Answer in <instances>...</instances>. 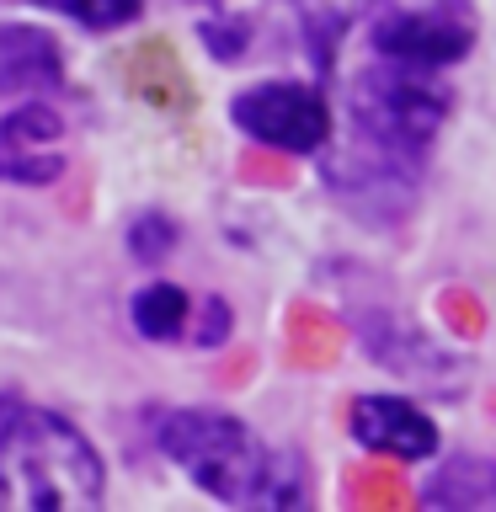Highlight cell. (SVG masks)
Returning a JSON list of instances; mask_svg holds the SVG:
<instances>
[{"instance_id":"obj_5","label":"cell","mask_w":496,"mask_h":512,"mask_svg":"<svg viewBox=\"0 0 496 512\" xmlns=\"http://www.w3.org/2000/svg\"><path fill=\"white\" fill-rule=\"evenodd\" d=\"M475 11L470 0H427V6H395L374 22V54L411 64V70H443L470 54Z\"/></svg>"},{"instance_id":"obj_10","label":"cell","mask_w":496,"mask_h":512,"mask_svg":"<svg viewBox=\"0 0 496 512\" xmlns=\"http://www.w3.org/2000/svg\"><path fill=\"white\" fill-rule=\"evenodd\" d=\"M59 80H64V54L48 32L22 27V22H0V96L54 91Z\"/></svg>"},{"instance_id":"obj_21","label":"cell","mask_w":496,"mask_h":512,"mask_svg":"<svg viewBox=\"0 0 496 512\" xmlns=\"http://www.w3.org/2000/svg\"><path fill=\"white\" fill-rule=\"evenodd\" d=\"M240 171H246V182H256V187H288L294 182V171H288L278 155H267V150H246L240 155Z\"/></svg>"},{"instance_id":"obj_20","label":"cell","mask_w":496,"mask_h":512,"mask_svg":"<svg viewBox=\"0 0 496 512\" xmlns=\"http://www.w3.org/2000/svg\"><path fill=\"white\" fill-rule=\"evenodd\" d=\"M246 38H251V27H246V22H235V16H230V22H203V43H208V54L224 59V64L246 54Z\"/></svg>"},{"instance_id":"obj_16","label":"cell","mask_w":496,"mask_h":512,"mask_svg":"<svg viewBox=\"0 0 496 512\" xmlns=\"http://www.w3.org/2000/svg\"><path fill=\"white\" fill-rule=\"evenodd\" d=\"M134 80H139L144 96H155V102H187V75L176 70V59H171L166 43H150L134 59Z\"/></svg>"},{"instance_id":"obj_14","label":"cell","mask_w":496,"mask_h":512,"mask_svg":"<svg viewBox=\"0 0 496 512\" xmlns=\"http://www.w3.org/2000/svg\"><path fill=\"white\" fill-rule=\"evenodd\" d=\"M192 315V299L182 294L176 283H150L134 294V331L150 336V342H171V336H182Z\"/></svg>"},{"instance_id":"obj_11","label":"cell","mask_w":496,"mask_h":512,"mask_svg":"<svg viewBox=\"0 0 496 512\" xmlns=\"http://www.w3.org/2000/svg\"><path fill=\"white\" fill-rule=\"evenodd\" d=\"M374 11V0H294V16H299V38H304V54L320 75L336 64V48L352 32L358 16Z\"/></svg>"},{"instance_id":"obj_13","label":"cell","mask_w":496,"mask_h":512,"mask_svg":"<svg viewBox=\"0 0 496 512\" xmlns=\"http://www.w3.org/2000/svg\"><path fill=\"white\" fill-rule=\"evenodd\" d=\"M347 347L342 320L326 315L320 304H294L288 310V358L299 368H331Z\"/></svg>"},{"instance_id":"obj_3","label":"cell","mask_w":496,"mask_h":512,"mask_svg":"<svg viewBox=\"0 0 496 512\" xmlns=\"http://www.w3.org/2000/svg\"><path fill=\"white\" fill-rule=\"evenodd\" d=\"M320 171H326V187L336 192V203L352 208L374 230H395L416 208V192H422V150L390 144L358 123L347 128L342 144L326 150Z\"/></svg>"},{"instance_id":"obj_6","label":"cell","mask_w":496,"mask_h":512,"mask_svg":"<svg viewBox=\"0 0 496 512\" xmlns=\"http://www.w3.org/2000/svg\"><path fill=\"white\" fill-rule=\"evenodd\" d=\"M230 118H235V128H246L256 144L288 150V155L326 150V139H331L326 96L299 86V80H267V86L240 91L230 102Z\"/></svg>"},{"instance_id":"obj_1","label":"cell","mask_w":496,"mask_h":512,"mask_svg":"<svg viewBox=\"0 0 496 512\" xmlns=\"http://www.w3.org/2000/svg\"><path fill=\"white\" fill-rule=\"evenodd\" d=\"M155 443L171 464H182L192 486H203L214 502L230 507H294L304 486H299V464L288 454L256 438L246 422L224 411H166L155 427Z\"/></svg>"},{"instance_id":"obj_7","label":"cell","mask_w":496,"mask_h":512,"mask_svg":"<svg viewBox=\"0 0 496 512\" xmlns=\"http://www.w3.org/2000/svg\"><path fill=\"white\" fill-rule=\"evenodd\" d=\"M352 326H358L363 336V347H368V358H374L379 368H390L395 379H406V384H432V390H448V384L459 379V363L448 358V352L438 342H427L416 326H406L400 315L390 310H374V304H363L358 315H352Z\"/></svg>"},{"instance_id":"obj_22","label":"cell","mask_w":496,"mask_h":512,"mask_svg":"<svg viewBox=\"0 0 496 512\" xmlns=\"http://www.w3.org/2000/svg\"><path fill=\"white\" fill-rule=\"evenodd\" d=\"M230 336V304L208 294L203 299V320H198V347H219Z\"/></svg>"},{"instance_id":"obj_12","label":"cell","mask_w":496,"mask_h":512,"mask_svg":"<svg viewBox=\"0 0 496 512\" xmlns=\"http://www.w3.org/2000/svg\"><path fill=\"white\" fill-rule=\"evenodd\" d=\"M422 496L432 507H491L496 502V459L454 454L443 470H432Z\"/></svg>"},{"instance_id":"obj_9","label":"cell","mask_w":496,"mask_h":512,"mask_svg":"<svg viewBox=\"0 0 496 512\" xmlns=\"http://www.w3.org/2000/svg\"><path fill=\"white\" fill-rule=\"evenodd\" d=\"M347 422L363 448L390 454V459H427L438 448V427L427 422V411H416L400 395H358Z\"/></svg>"},{"instance_id":"obj_17","label":"cell","mask_w":496,"mask_h":512,"mask_svg":"<svg viewBox=\"0 0 496 512\" xmlns=\"http://www.w3.org/2000/svg\"><path fill=\"white\" fill-rule=\"evenodd\" d=\"M38 6L70 16V22L91 27V32H112V27H128V22H134L144 0H38Z\"/></svg>"},{"instance_id":"obj_15","label":"cell","mask_w":496,"mask_h":512,"mask_svg":"<svg viewBox=\"0 0 496 512\" xmlns=\"http://www.w3.org/2000/svg\"><path fill=\"white\" fill-rule=\"evenodd\" d=\"M342 496L358 512H406L411 507V491L400 480V470H384V464H358L342 480Z\"/></svg>"},{"instance_id":"obj_2","label":"cell","mask_w":496,"mask_h":512,"mask_svg":"<svg viewBox=\"0 0 496 512\" xmlns=\"http://www.w3.org/2000/svg\"><path fill=\"white\" fill-rule=\"evenodd\" d=\"M102 454L75 422L43 406H0V502L80 512L102 502Z\"/></svg>"},{"instance_id":"obj_4","label":"cell","mask_w":496,"mask_h":512,"mask_svg":"<svg viewBox=\"0 0 496 512\" xmlns=\"http://www.w3.org/2000/svg\"><path fill=\"white\" fill-rule=\"evenodd\" d=\"M448 107H454V91L443 80L395 59H379L374 70H363L347 86V123H358L390 144H406V150H427L448 118Z\"/></svg>"},{"instance_id":"obj_19","label":"cell","mask_w":496,"mask_h":512,"mask_svg":"<svg viewBox=\"0 0 496 512\" xmlns=\"http://www.w3.org/2000/svg\"><path fill=\"white\" fill-rule=\"evenodd\" d=\"M171 246H176V224L166 214H139L128 224V251L139 262H160V256H171Z\"/></svg>"},{"instance_id":"obj_8","label":"cell","mask_w":496,"mask_h":512,"mask_svg":"<svg viewBox=\"0 0 496 512\" xmlns=\"http://www.w3.org/2000/svg\"><path fill=\"white\" fill-rule=\"evenodd\" d=\"M64 123L54 107L27 102L0 118V182H22V187H43L64 171Z\"/></svg>"},{"instance_id":"obj_18","label":"cell","mask_w":496,"mask_h":512,"mask_svg":"<svg viewBox=\"0 0 496 512\" xmlns=\"http://www.w3.org/2000/svg\"><path fill=\"white\" fill-rule=\"evenodd\" d=\"M438 315H443V326L464 336V342H475L480 331H486V304H480L470 288H443L438 294Z\"/></svg>"}]
</instances>
